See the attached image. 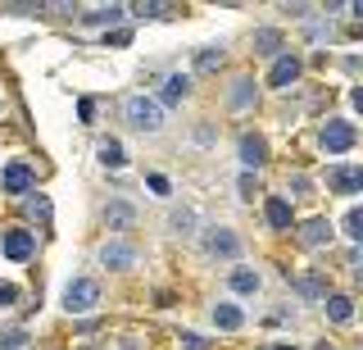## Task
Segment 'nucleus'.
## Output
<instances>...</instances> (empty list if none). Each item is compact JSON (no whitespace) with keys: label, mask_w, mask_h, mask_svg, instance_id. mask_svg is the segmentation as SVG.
<instances>
[{"label":"nucleus","mask_w":363,"mask_h":350,"mask_svg":"<svg viewBox=\"0 0 363 350\" xmlns=\"http://www.w3.org/2000/svg\"><path fill=\"white\" fill-rule=\"evenodd\" d=\"M191 223H196V219H191V209H177L173 214V228H191Z\"/></svg>","instance_id":"25"},{"label":"nucleus","mask_w":363,"mask_h":350,"mask_svg":"<svg viewBox=\"0 0 363 350\" xmlns=\"http://www.w3.org/2000/svg\"><path fill=\"white\" fill-rule=\"evenodd\" d=\"M264 155H268V146L259 141V137H250V132H245V137H241V160H245L250 168H259V164H264Z\"/></svg>","instance_id":"13"},{"label":"nucleus","mask_w":363,"mask_h":350,"mask_svg":"<svg viewBox=\"0 0 363 350\" xmlns=\"http://www.w3.org/2000/svg\"><path fill=\"white\" fill-rule=\"evenodd\" d=\"M232 291H241V296L259 291V273H250V268H236V273H232Z\"/></svg>","instance_id":"17"},{"label":"nucleus","mask_w":363,"mask_h":350,"mask_svg":"<svg viewBox=\"0 0 363 350\" xmlns=\"http://www.w3.org/2000/svg\"><path fill=\"white\" fill-rule=\"evenodd\" d=\"M327 236H332V223H327V219H309V223H304V232H300V241L304 246H323Z\"/></svg>","instance_id":"12"},{"label":"nucleus","mask_w":363,"mask_h":350,"mask_svg":"<svg viewBox=\"0 0 363 350\" xmlns=\"http://www.w3.org/2000/svg\"><path fill=\"white\" fill-rule=\"evenodd\" d=\"M100 259H105V268H132L136 264V251H132V246H123V241H109L105 251H100Z\"/></svg>","instance_id":"5"},{"label":"nucleus","mask_w":363,"mask_h":350,"mask_svg":"<svg viewBox=\"0 0 363 350\" xmlns=\"http://www.w3.org/2000/svg\"><path fill=\"white\" fill-rule=\"evenodd\" d=\"M123 114H128V123H132V128H141V132H159V128H164L159 105H155V100H145V96H128V100H123Z\"/></svg>","instance_id":"2"},{"label":"nucleus","mask_w":363,"mask_h":350,"mask_svg":"<svg viewBox=\"0 0 363 350\" xmlns=\"http://www.w3.org/2000/svg\"><path fill=\"white\" fill-rule=\"evenodd\" d=\"M300 291H304V296H323V282H318V278H304Z\"/></svg>","instance_id":"23"},{"label":"nucleus","mask_w":363,"mask_h":350,"mask_svg":"<svg viewBox=\"0 0 363 350\" xmlns=\"http://www.w3.org/2000/svg\"><path fill=\"white\" fill-rule=\"evenodd\" d=\"M264 214H268V223H272V228H291V219H295V214H291V205H286L281 196H268Z\"/></svg>","instance_id":"9"},{"label":"nucleus","mask_w":363,"mask_h":350,"mask_svg":"<svg viewBox=\"0 0 363 350\" xmlns=\"http://www.w3.org/2000/svg\"><path fill=\"white\" fill-rule=\"evenodd\" d=\"M5 191H9V196L32 191V168H28V164H9V168H5Z\"/></svg>","instance_id":"8"},{"label":"nucleus","mask_w":363,"mask_h":350,"mask_svg":"<svg viewBox=\"0 0 363 350\" xmlns=\"http://www.w3.org/2000/svg\"><path fill=\"white\" fill-rule=\"evenodd\" d=\"M28 209L37 214V219H50V200H45V196H37V200H28Z\"/></svg>","instance_id":"20"},{"label":"nucleus","mask_w":363,"mask_h":350,"mask_svg":"<svg viewBox=\"0 0 363 350\" xmlns=\"http://www.w3.org/2000/svg\"><path fill=\"white\" fill-rule=\"evenodd\" d=\"M232 105H250V82H245V77L236 82V92H232Z\"/></svg>","instance_id":"21"},{"label":"nucleus","mask_w":363,"mask_h":350,"mask_svg":"<svg viewBox=\"0 0 363 350\" xmlns=\"http://www.w3.org/2000/svg\"><path fill=\"white\" fill-rule=\"evenodd\" d=\"M100 305V282L96 278H73L64 287V310L68 314H91Z\"/></svg>","instance_id":"1"},{"label":"nucleus","mask_w":363,"mask_h":350,"mask_svg":"<svg viewBox=\"0 0 363 350\" xmlns=\"http://www.w3.org/2000/svg\"><path fill=\"white\" fill-rule=\"evenodd\" d=\"M204 251H209V255H236V236L227 228H218V232L204 236Z\"/></svg>","instance_id":"10"},{"label":"nucleus","mask_w":363,"mask_h":350,"mask_svg":"<svg viewBox=\"0 0 363 350\" xmlns=\"http://www.w3.org/2000/svg\"><path fill=\"white\" fill-rule=\"evenodd\" d=\"M323 151L327 155H340V151H354V141H359V132H354V123H345V119H336V123H327L323 128Z\"/></svg>","instance_id":"3"},{"label":"nucleus","mask_w":363,"mask_h":350,"mask_svg":"<svg viewBox=\"0 0 363 350\" xmlns=\"http://www.w3.org/2000/svg\"><path fill=\"white\" fill-rule=\"evenodd\" d=\"M213 323H218L223 332H236V327L245 323V314L236 310V305H213Z\"/></svg>","instance_id":"11"},{"label":"nucleus","mask_w":363,"mask_h":350,"mask_svg":"<svg viewBox=\"0 0 363 350\" xmlns=\"http://www.w3.org/2000/svg\"><path fill=\"white\" fill-rule=\"evenodd\" d=\"M295 77H300V60H295V55H281L277 64H272V73H268V82L272 87H291Z\"/></svg>","instance_id":"6"},{"label":"nucleus","mask_w":363,"mask_h":350,"mask_svg":"<svg viewBox=\"0 0 363 350\" xmlns=\"http://www.w3.org/2000/svg\"><path fill=\"white\" fill-rule=\"evenodd\" d=\"M359 228H363V214H359V205H354V209L345 214V236H350V241H359V236H363Z\"/></svg>","instance_id":"19"},{"label":"nucleus","mask_w":363,"mask_h":350,"mask_svg":"<svg viewBox=\"0 0 363 350\" xmlns=\"http://www.w3.org/2000/svg\"><path fill=\"white\" fill-rule=\"evenodd\" d=\"M332 187L340 191V196H354V191L363 187V173L354 164H345V168H332Z\"/></svg>","instance_id":"7"},{"label":"nucleus","mask_w":363,"mask_h":350,"mask_svg":"<svg viewBox=\"0 0 363 350\" xmlns=\"http://www.w3.org/2000/svg\"><path fill=\"white\" fill-rule=\"evenodd\" d=\"M32 251H37V232H28V228H9L5 232V255L9 259H28Z\"/></svg>","instance_id":"4"},{"label":"nucleus","mask_w":363,"mask_h":350,"mask_svg":"<svg viewBox=\"0 0 363 350\" xmlns=\"http://www.w3.org/2000/svg\"><path fill=\"white\" fill-rule=\"evenodd\" d=\"M100 164H105V168H123V164H128L123 146L118 141H100Z\"/></svg>","instance_id":"15"},{"label":"nucleus","mask_w":363,"mask_h":350,"mask_svg":"<svg viewBox=\"0 0 363 350\" xmlns=\"http://www.w3.org/2000/svg\"><path fill=\"white\" fill-rule=\"evenodd\" d=\"M109 219H113V223H128V219H132V209H128V205H113V209H109Z\"/></svg>","instance_id":"24"},{"label":"nucleus","mask_w":363,"mask_h":350,"mask_svg":"<svg viewBox=\"0 0 363 350\" xmlns=\"http://www.w3.org/2000/svg\"><path fill=\"white\" fill-rule=\"evenodd\" d=\"M18 300V287L14 282H0V305H14Z\"/></svg>","instance_id":"22"},{"label":"nucleus","mask_w":363,"mask_h":350,"mask_svg":"<svg viewBox=\"0 0 363 350\" xmlns=\"http://www.w3.org/2000/svg\"><path fill=\"white\" fill-rule=\"evenodd\" d=\"M123 18V5H109V9H91L86 23H118Z\"/></svg>","instance_id":"18"},{"label":"nucleus","mask_w":363,"mask_h":350,"mask_svg":"<svg viewBox=\"0 0 363 350\" xmlns=\"http://www.w3.org/2000/svg\"><path fill=\"white\" fill-rule=\"evenodd\" d=\"M327 319H332V323H350V319H354V300H350V296H332V300H327Z\"/></svg>","instance_id":"14"},{"label":"nucleus","mask_w":363,"mask_h":350,"mask_svg":"<svg viewBox=\"0 0 363 350\" xmlns=\"http://www.w3.org/2000/svg\"><path fill=\"white\" fill-rule=\"evenodd\" d=\"M186 92H191V77H182V73H173V77L164 82V100H168V105H177Z\"/></svg>","instance_id":"16"}]
</instances>
